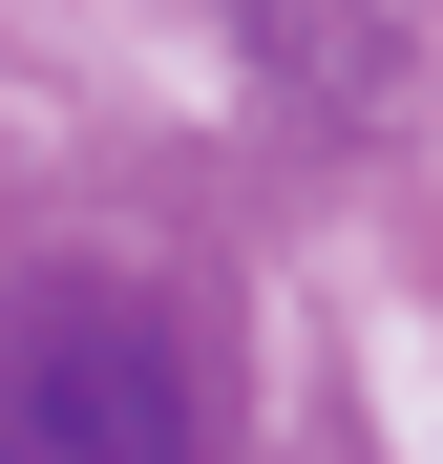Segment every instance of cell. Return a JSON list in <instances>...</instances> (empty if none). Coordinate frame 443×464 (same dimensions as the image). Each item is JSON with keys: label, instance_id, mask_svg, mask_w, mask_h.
Segmentation results:
<instances>
[{"label": "cell", "instance_id": "6da1fadb", "mask_svg": "<svg viewBox=\"0 0 443 464\" xmlns=\"http://www.w3.org/2000/svg\"><path fill=\"white\" fill-rule=\"evenodd\" d=\"M0 464H211V380L169 338V295H127V275L0 295Z\"/></svg>", "mask_w": 443, "mask_h": 464}, {"label": "cell", "instance_id": "7a4b0ae2", "mask_svg": "<svg viewBox=\"0 0 443 464\" xmlns=\"http://www.w3.org/2000/svg\"><path fill=\"white\" fill-rule=\"evenodd\" d=\"M233 43L274 63V85H317V106H380L401 85V0H233Z\"/></svg>", "mask_w": 443, "mask_h": 464}]
</instances>
